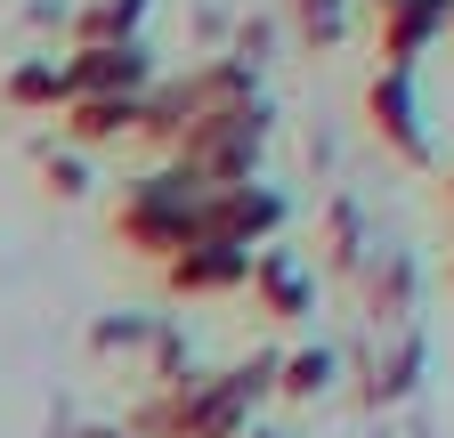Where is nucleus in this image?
Masks as SVG:
<instances>
[{
	"mask_svg": "<svg viewBox=\"0 0 454 438\" xmlns=\"http://www.w3.org/2000/svg\"><path fill=\"white\" fill-rule=\"evenodd\" d=\"M203 203H211V187L187 171V162H162V171H146V179H130V187H122V211H114V228H122V244H130V252L170 260V252L203 244Z\"/></svg>",
	"mask_w": 454,
	"mask_h": 438,
	"instance_id": "obj_1",
	"label": "nucleus"
},
{
	"mask_svg": "<svg viewBox=\"0 0 454 438\" xmlns=\"http://www.w3.org/2000/svg\"><path fill=\"white\" fill-rule=\"evenodd\" d=\"M260 146H268V106L252 98V106H227V114H203L170 162H187L203 187H244L260 179Z\"/></svg>",
	"mask_w": 454,
	"mask_h": 438,
	"instance_id": "obj_2",
	"label": "nucleus"
},
{
	"mask_svg": "<svg viewBox=\"0 0 454 438\" xmlns=\"http://www.w3.org/2000/svg\"><path fill=\"white\" fill-rule=\"evenodd\" d=\"M284 219H293V203H284L268 179H244V187H211L203 203V244H236V252H260L284 236Z\"/></svg>",
	"mask_w": 454,
	"mask_h": 438,
	"instance_id": "obj_3",
	"label": "nucleus"
},
{
	"mask_svg": "<svg viewBox=\"0 0 454 438\" xmlns=\"http://www.w3.org/2000/svg\"><path fill=\"white\" fill-rule=\"evenodd\" d=\"M66 66H74V98H130V90H154L146 41H82ZM74 98H66V106H74Z\"/></svg>",
	"mask_w": 454,
	"mask_h": 438,
	"instance_id": "obj_4",
	"label": "nucleus"
},
{
	"mask_svg": "<svg viewBox=\"0 0 454 438\" xmlns=\"http://www.w3.org/2000/svg\"><path fill=\"white\" fill-rule=\"evenodd\" d=\"M365 114L373 130L406 154V162H430V130H422V98H414V66H381L373 90H365Z\"/></svg>",
	"mask_w": 454,
	"mask_h": 438,
	"instance_id": "obj_5",
	"label": "nucleus"
},
{
	"mask_svg": "<svg viewBox=\"0 0 454 438\" xmlns=\"http://www.w3.org/2000/svg\"><path fill=\"white\" fill-rule=\"evenodd\" d=\"M162 277H170V293H187V301H219V293L252 285V252H236V244H187V252L162 260Z\"/></svg>",
	"mask_w": 454,
	"mask_h": 438,
	"instance_id": "obj_6",
	"label": "nucleus"
},
{
	"mask_svg": "<svg viewBox=\"0 0 454 438\" xmlns=\"http://www.w3.org/2000/svg\"><path fill=\"white\" fill-rule=\"evenodd\" d=\"M244 293H252L268 317H284V325L317 309V277H309V260H301V252H284V244H260V252H252V285H244Z\"/></svg>",
	"mask_w": 454,
	"mask_h": 438,
	"instance_id": "obj_7",
	"label": "nucleus"
},
{
	"mask_svg": "<svg viewBox=\"0 0 454 438\" xmlns=\"http://www.w3.org/2000/svg\"><path fill=\"white\" fill-rule=\"evenodd\" d=\"M357 277H365V309H373V333H389V325H414V293H422V268L406 252H365L357 260Z\"/></svg>",
	"mask_w": 454,
	"mask_h": 438,
	"instance_id": "obj_8",
	"label": "nucleus"
},
{
	"mask_svg": "<svg viewBox=\"0 0 454 438\" xmlns=\"http://www.w3.org/2000/svg\"><path fill=\"white\" fill-rule=\"evenodd\" d=\"M446 25H454V0H381V58L414 66Z\"/></svg>",
	"mask_w": 454,
	"mask_h": 438,
	"instance_id": "obj_9",
	"label": "nucleus"
},
{
	"mask_svg": "<svg viewBox=\"0 0 454 438\" xmlns=\"http://www.w3.org/2000/svg\"><path fill=\"white\" fill-rule=\"evenodd\" d=\"M422 381V333L414 325H389V333H373V365H365V398L373 406H397Z\"/></svg>",
	"mask_w": 454,
	"mask_h": 438,
	"instance_id": "obj_10",
	"label": "nucleus"
},
{
	"mask_svg": "<svg viewBox=\"0 0 454 438\" xmlns=\"http://www.w3.org/2000/svg\"><path fill=\"white\" fill-rule=\"evenodd\" d=\"M138 106H146V90H130V98H74V106H66V138H74V146L138 138Z\"/></svg>",
	"mask_w": 454,
	"mask_h": 438,
	"instance_id": "obj_11",
	"label": "nucleus"
},
{
	"mask_svg": "<svg viewBox=\"0 0 454 438\" xmlns=\"http://www.w3.org/2000/svg\"><path fill=\"white\" fill-rule=\"evenodd\" d=\"M0 98H9V106H57V114H66V98H74V66H66V58H25L9 82H0Z\"/></svg>",
	"mask_w": 454,
	"mask_h": 438,
	"instance_id": "obj_12",
	"label": "nucleus"
},
{
	"mask_svg": "<svg viewBox=\"0 0 454 438\" xmlns=\"http://www.w3.org/2000/svg\"><path fill=\"white\" fill-rule=\"evenodd\" d=\"M333 381H340V349H325V341H317V349H284V365H276V390L301 398V406L325 398Z\"/></svg>",
	"mask_w": 454,
	"mask_h": 438,
	"instance_id": "obj_13",
	"label": "nucleus"
},
{
	"mask_svg": "<svg viewBox=\"0 0 454 438\" xmlns=\"http://www.w3.org/2000/svg\"><path fill=\"white\" fill-rule=\"evenodd\" d=\"M365 252H373V244H365V211L340 195V203L325 211V260H333V268H357Z\"/></svg>",
	"mask_w": 454,
	"mask_h": 438,
	"instance_id": "obj_14",
	"label": "nucleus"
},
{
	"mask_svg": "<svg viewBox=\"0 0 454 438\" xmlns=\"http://www.w3.org/2000/svg\"><path fill=\"white\" fill-rule=\"evenodd\" d=\"M74 25H82V41H138V25H146V0H90V9H82Z\"/></svg>",
	"mask_w": 454,
	"mask_h": 438,
	"instance_id": "obj_15",
	"label": "nucleus"
},
{
	"mask_svg": "<svg viewBox=\"0 0 454 438\" xmlns=\"http://www.w3.org/2000/svg\"><path fill=\"white\" fill-rule=\"evenodd\" d=\"M276 365H284V349H252V357L227 365V381H236V390L260 406V398H276Z\"/></svg>",
	"mask_w": 454,
	"mask_h": 438,
	"instance_id": "obj_16",
	"label": "nucleus"
},
{
	"mask_svg": "<svg viewBox=\"0 0 454 438\" xmlns=\"http://www.w3.org/2000/svg\"><path fill=\"white\" fill-rule=\"evenodd\" d=\"M146 333H154V317H138V309H122V317H98V349L114 357V349H146Z\"/></svg>",
	"mask_w": 454,
	"mask_h": 438,
	"instance_id": "obj_17",
	"label": "nucleus"
},
{
	"mask_svg": "<svg viewBox=\"0 0 454 438\" xmlns=\"http://www.w3.org/2000/svg\"><path fill=\"white\" fill-rule=\"evenodd\" d=\"M301 25H309L317 41H333V33H340V0H301Z\"/></svg>",
	"mask_w": 454,
	"mask_h": 438,
	"instance_id": "obj_18",
	"label": "nucleus"
},
{
	"mask_svg": "<svg viewBox=\"0 0 454 438\" xmlns=\"http://www.w3.org/2000/svg\"><path fill=\"white\" fill-rule=\"evenodd\" d=\"M49 187H57V195H82V154H57V146H49Z\"/></svg>",
	"mask_w": 454,
	"mask_h": 438,
	"instance_id": "obj_19",
	"label": "nucleus"
},
{
	"mask_svg": "<svg viewBox=\"0 0 454 438\" xmlns=\"http://www.w3.org/2000/svg\"><path fill=\"white\" fill-rule=\"evenodd\" d=\"M244 438H284V430H260V422H252V430H244Z\"/></svg>",
	"mask_w": 454,
	"mask_h": 438,
	"instance_id": "obj_20",
	"label": "nucleus"
},
{
	"mask_svg": "<svg viewBox=\"0 0 454 438\" xmlns=\"http://www.w3.org/2000/svg\"><path fill=\"white\" fill-rule=\"evenodd\" d=\"M90 438H130V430H90Z\"/></svg>",
	"mask_w": 454,
	"mask_h": 438,
	"instance_id": "obj_21",
	"label": "nucleus"
}]
</instances>
